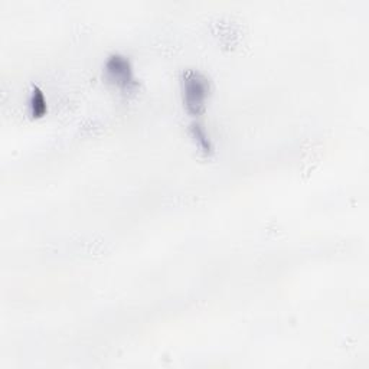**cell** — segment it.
<instances>
[{
  "instance_id": "obj_1",
  "label": "cell",
  "mask_w": 369,
  "mask_h": 369,
  "mask_svg": "<svg viewBox=\"0 0 369 369\" xmlns=\"http://www.w3.org/2000/svg\"><path fill=\"white\" fill-rule=\"evenodd\" d=\"M183 91L188 110L193 114L200 113L209 92L208 80L199 73H188L183 81Z\"/></svg>"
},
{
  "instance_id": "obj_2",
  "label": "cell",
  "mask_w": 369,
  "mask_h": 369,
  "mask_svg": "<svg viewBox=\"0 0 369 369\" xmlns=\"http://www.w3.org/2000/svg\"><path fill=\"white\" fill-rule=\"evenodd\" d=\"M105 70H107L109 78L119 85L129 87L133 82L132 67H130V63L124 57H120V55L112 57L109 60L107 65H105Z\"/></svg>"
},
{
  "instance_id": "obj_3",
  "label": "cell",
  "mask_w": 369,
  "mask_h": 369,
  "mask_svg": "<svg viewBox=\"0 0 369 369\" xmlns=\"http://www.w3.org/2000/svg\"><path fill=\"white\" fill-rule=\"evenodd\" d=\"M32 109H33V114L39 116L46 110V105H45V98L43 94L41 91H35L33 92V98H32Z\"/></svg>"
}]
</instances>
